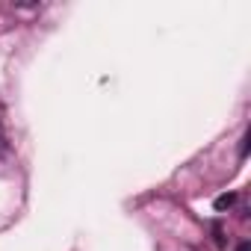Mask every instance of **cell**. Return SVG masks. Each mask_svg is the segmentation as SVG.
Wrapping results in <instances>:
<instances>
[{
    "label": "cell",
    "instance_id": "6da1fadb",
    "mask_svg": "<svg viewBox=\"0 0 251 251\" xmlns=\"http://www.w3.org/2000/svg\"><path fill=\"white\" fill-rule=\"evenodd\" d=\"M233 201H236V195H233V192L219 195V198H216V210H227V207H233Z\"/></svg>",
    "mask_w": 251,
    "mask_h": 251
},
{
    "label": "cell",
    "instance_id": "7a4b0ae2",
    "mask_svg": "<svg viewBox=\"0 0 251 251\" xmlns=\"http://www.w3.org/2000/svg\"><path fill=\"white\" fill-rule=\"evenodd\" d=\"M239 251H248V245H239Z\"/></svg>",
    "mask_w": 251,
    "mask_h": 251
}]
</instances>
